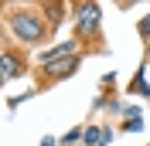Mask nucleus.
Here are the masks:
<instances>
[{
	"label": "nucleus",
	"mask_w": 150,
	"mask_h": 146,
	"mask_svg": "<svg viewBox=\"0 0 150 146\" xmlns=\"http://www.w3.org/2000/svg\"><path fill=\"white\" fill-rule=\"evenodd\" d=\"M41 146H55V139H51V136H45V139H41Z\"/></svg>",
	"instance_id": "0eeeda50"
},
{
	"label": "nucleus",
	"mask_w": 150,
	"mask_h": 146,
	"mask_svg": "<svg viewBox=\"0 0 150 146\" xmlns=\"http://www.w3.org/2000/svg\"><path fill=\"white\" fill-rule=\"evenodd\" d=\"M45 68L48 78H65V75H72L75 68H79V55H65V58H55V61H48L41 65Z\"/></svg>",
	"instance_id": "f03ea898"
},
{
	"label": "nucleus",
	"mask_w": 150,
	"mask_h": 146,
	"mask_svg": "<svg viewBox=\"0 0 150 146\" xmlns=\"http://www.w3.org/2000/svg\"><path fill=\"white\" fill-rule=\"evenodd\" d=\"M99 7L96 4H79V34H89V31L99 24Z\"/></svg>",
	"instance_id": "7ed1b4c3"
},
{
	"label": "nucleus",
	"mask_w": 150,
	"mask_h": 146,
	"mask_svg": "<svg viewBox=\"0 0 150 146\" xmlns=\"http://www.w3.org/2000/svg\"><path fill=\"white\" fill-rule=\"evenodd\" d=\"M65 55H75V48H72V44H58V48H51L48 55H41V65L55 61V58H65Z\"/></svg>",
	"instance_id": "39448f33"
},
{
	"label": "nucleus",
	"mask_w": 150,
	"mask_h": 146,
	"mask_svg": "<svg viewBox=\"0 0 150 146\" xmlns=\"http://www.w3.org/2000/svg\"><path fill=\"white\" fill-rule=\"evenodd\" d=\"M0 4H4V0H0Z\"/></svg>",
	"instance_id": "6e6552de"
},
{
	"label": "nucleus",
	"mask_w": 150,
	"mask_h": 146,
	"mask_svg": "<svg viewBox=\"0 0 150 146\" xmlns=\"http://www.w3.org/2000/svg\"><path fill=\"white\" fill-rule=\"evenodd\" d=\"M130 4H133V0H130Z\"/></svg>",
	"instance_id": "1a4fd4ad"
},
{
	"label": "nucleus",
	"mask_w": 150,
	"mask_h": 146,
	"mask_svg": "<svg viewBox=\"0 0 150 146\" xmlns=\"http://www.w3.org/2000/svg\"><path fill=\"white\" fill-rule=\"evenodd\" d=\"M10 31L21 37V41H38V37H45V24L34 17V14H14L10 17Z\"/></svg>",
	"instance_id": "f257e3e1"
},
{
	"label": "nucleus",
	"mask_w": 150,
	"mask_h": 146,
	"mask_svg": "<svg viewBox=\"0 0 150 146\" xmlns=\"http://www.w3.org/2000/svg\"><path fill=\"white\" fill-rule=\"evenodd\" d=\"M17 72H21L17 58H14V55H0V85L7 82V78H14Z\"/></svg>",
	"instance_id": "20e7f679"
},
{
	"label": "nucleus",
	"mask_w": 150,
	"mask_h": 146,
	"mask_svg": "<svg viewBox=\"0 0 150 146\" xmlns=\"http://www.w3.org/2000/svg\"><path fill=\"white\" fill-rule=\"evenodd\" d=\"M140 34H143V37H150V17H143V20H140Z\"/></svg>",
	"instance_id": "423d86ee"
}]
</instances>
